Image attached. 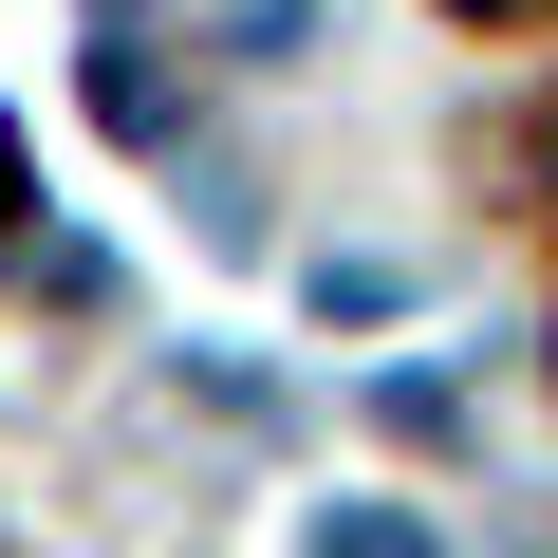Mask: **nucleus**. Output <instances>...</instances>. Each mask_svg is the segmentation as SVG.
I'll return each instance as SVG.
<instances>
[{
	"instance_id": "2",
	"label": "nucleus",
	"mask_w": 558,
	"mask_h": 558,
	"mask_svg": "<svg viewBox=\"0 0 558 558\" xmlns=\"http://www.w3.org/2000/svg\"><path fill=\"white\" fill-rule=\"evenodd\" d=\"M317 558H447L428 521H391V502H354V521H317Z\"/></svg>"
},
{
	"instance_id": "3",
	"label": "nucleus",
	"mask_w": 558,
	"mask_h": 558,
	"mask_svg": "<svg viewBox=\"0 0 558 558\" xmlns=\"http://www.w3.org/2000/svg\"><path fill=\"white\" fill-rule=\"evenodd\" d=\"M0 223H20V112H0Z\"/></svg>"
},
{
	"instance_id": "1",
	"label": "nucleus",
	"mask_w": 558,
	"mask_h": 558,
	"mask_svg": "<svg viewBox=\"0 0 558 558\" xmlns=\"http://www.w3.org/2000/svg\"><path fill=\"white\" fill-rule=\"evenodd\" d=\"M94 112H112V131H131V149H168V75H149V57H131V38H94Z\"/></svg>"
}]
</instances>
